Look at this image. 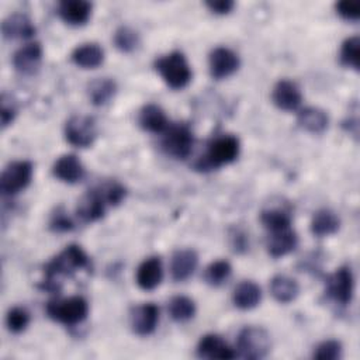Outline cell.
I'll use <instances>...</instances> for the list:
<instances>
[{"mask_svg":"<svg viewBox=\"0 0 360 360\" xmlns=\"http://www.w3.org/2000/svg\"><path fill=\"white\" fill-rule=\"evenodd\" d=\"M359 55H360V39L357 35L349 37L340 46V62L346 68L359 70Z\"/></svg>","mask_w":360,"mask_h":360,"instance_id":"obj_31","label":"cell"},{"mask_svg":"<svg viewBox=\"0 0 360 360\" xmlns=\"http://www.w3.org/2000/svg\"><path fill=\"white\" fill-rule=\"evenodd\" d=\"M260 221L264 225V228H267L270 232L287 229L290 228V224H291L290 215L280 208H270V210L262 211Z\"/></svg>","mask_w":360,"mask_h":360,"instance_id":"obj_30","label":"cell"},{"mask_svg":"<svg viewBox=\"0 0 360 360\" xmlns=\"http://www.w3.org/2000/svg\"><path fill=\"white\" fill-rule=\"evenodd\" d=\"M354 291V278L350 267L342 266L326 278V294L340 305L350 304Z\"/></svg>","mask_w":360,"mask_h":360,"instance_id":"obj_9","label":"cell"},{"mask_svg":"<svg viewBox=\"0 0 360 360\" xmlns=\"http://www.w3.org/2000/svg\"><path fill=\"white\" fill-rule=\"evenodd\" d=\"M273 103L284 111H294L300 107L302 101V94L300 87L287 79H281L276 83L273 93H271Z\"/></svg>","mask_w":360,"mask_h":360,"instance_id":"obj_14","label":"cell"},{"mask_svg":"<svg viewBox=\"0 0 360 360\" xmlns=\"http://www.w3.org/2000/svg\"><path fill=\"white\" fill-rule=\"evenodd\" d=\"M49 226H51L52 231H56V232H66V231H70V229L73 228V222H72V219L68 217L66 211L59 207V208H56V211L52 214Z\"/></svg>","mask_w":360,"mask_h":360,"instance_id":"obj_37","label":"cell"},{"mask_svg":"<svg viewBox=\"0 0 360 360\" xmlns=\"http://www.w3.org/2000/svg\"><path fill=\"white\" fill-rule=\"evenodd\" d=\"M97 136L96 121L90 115H73L66 121L65 138L77 148L90 146Z\"/></svg>","mask_w":360,"mask_h":360,"instance_id":"obj_8","label":"cell"},{"mask_svg":"<svg viewBox=\"0 0 360 360\" xmlns=\"http://www.w3.org/2000/svg\"><path fill=\"white\" fill-rule=\"evenodd\" d=\"M169 315L177 322L190 321L195 315V304L186 295H176L169 301Z\"/></svg>","mask_w":360,"mask_h":360,"instance_id":"obj_29","label":"cell"},{"mask_svg":"<svg viewBox=\"0 0 360 360\" xmlns=\"http://www.w3.org/2000/svg\"><path fill=\"white\" fill-rule=\"evenodd\" d=\"M194 145V136L186 124L169 125L163 132L162 148L174 159H186L190 156Z\"/></svg>","mask_w":360,"mask_h":360,"instance_id":"obj_6","label":"cell"},{"mask_svg":"<svg viewBox=\"0 0 360 360\" xmlns=\"http://www.w3.org/2000/svg\"><path fill=\"white\" fill-rule=\"evenodd\" d=\"M262 300V290L260 287L250 280L240 281L232 294V301L235 307L239 309H252L255 308Z\"/></svg>","mask_w":360,"mask_h":360,"instance_id":"obj_24","label":"cell"},{"mask_svg":"<svg viewBox=\"0 0 360 360\" xmlns=\"http://www.w3.org/2000/svg\"><path fill=\"white\" fill-rule=\"evenodd\" d=\"M32 165L28 160L10 162L0 177V188L6 195H14L22 191L31 181Z\"/></svg>","mask_w":360,"mask_h":360,"instance_id":"obj_7","label":"cell"},{"mask_svg":"<svg viewBox=\"0 0 360 360\" xmlns=\"http://www.w3.org/2000/svg\"><path fill=\"white\" fill-rule=\"evenodd\" d=\"M59 17L70 25H83L91 14V3L86 0H63L58 6Z\"/></svg>","mask_w":360,"mask_h":360,"instance_id":"obj_19","label":"cell"},{"mask_svg":"<svg viewBox=\"0 0 360 360\" xmlns=\"http://www.w3.org/2000/svg\"><path fill=\"white\" fill-rule=\"evenodd\" d=\"M114 44L121 52H132L139 45V35L134 28L122 25L114 34Z\"/></svg>","mask_w":360,"mask_h":360,"instance_id":"obj_33","label":"cell"},{"mask_svg":"<svg viewBox=\"0 0 360 360\" xmlns=\"http://www.w3.org/2000/svg\"><path fill=\"white\" fill-rule=\"evenodd\" d=\"M336 11L338 14L349 21H357L360 17V4L357 1H339L336 3Z\"/></svg>","mask_w":360,"mask_h":360,"instance_id":"obj_38","label":"cell"},{"mask_svg":"<svg viewBox=\"0 0 360 360\" xmlns=\"http://www.w3.org/2000/svg\"><path fill=\"white\" fill-rule=\"evenodd\" d=\"M138 122L142 129L153 134H163L170 125L165 111L156 104H146L141 108Z\"/></svg>","mask_w":360,"mask_h":360,"instance_id":"obj_22","label":"cell"},{"mask_svg":"<svg viewBox=\"0 0 360 360\" xmlns=\"http://www.w3.org/2000/svg\"><path fill=\"white\" fill-rule=\"evenodd\" d=\"M339 226H340L339 217L328 208L318 210L311 219V232L316 236L332 235L339 229Z\"/></svg>","mask_w":360,"mask_h":360,"instance_id":"obj_27","label":"cell"},{"mask_svg":"<svg viewBox=\"0 0 360 360\" xmlns=\"http://www.w3.org/2000/svg\"><path fill=\"white\" fill-rule=\"evenodd\" d=\"M232 267L226 260H215L212 262L204 271V280L214 287L224 284L231 276Z\"/></svg>","mask_w":360,"mask_h":360,"instance_id":"obj_32","label":"cell"},{"mask_svg":"<svg viewBox=\"0 0 360 360\" xmlns=\"http://www.w3.org/2000/svg\"><path fill=\"white\" fill-rule=\"evenodd\" d=\"M72 60L83 69H94L103 63L104 51L96 42H86L72 52Z\"/></svg>","mask_w":360,"mask_h":360,"instance_id":"obj_23","label":"cell"},{"mask_svg":"<svg viewBox=\"0 0 360 360\" xmlns=\"http://www.w3.org/2000/svg\"><path fill=\"white\" fill-rule=\"evenodd\" d=\"M117 84L110 77H97L87 86V96L94 105L107 104L115 94Z\"/></svg>","mask_w":360,"mask_h":360,"instance_id":"obj_26","label":"cell"},{"mask_svg":"<svg viewBox=\"0 0 360 360\" xmlns=\"http://www.w3.org/2000/svg\"><path fill=\"white\" fill-rule=\"evenodd\" d=\"M159 322V308L153 302L135 307L131 312L132 330L139 336H148L155 332Z\"/></svg>","mask_w":360,"mask_h":360,"instance_id":"obj_12","label":"cell"},{"mask_svg":"<svg viewBox=\"0 0 360 360\" xmlns=\"http://www.w3.org/2000/svg\"><path fill=\"white\" fill-rule=\"evenodd\" d=\"M107 201L100 187L89 190L79 201L76 212L83 222H94L104 217Z\"/></svg>","mask_w":360,"mask_h":360,"instance_id":"obj_11","label":"cell"},{"mask_svg":"<svg viewBox=\"0 0 360 360\" xmlns=\"http://www.w3.org/2000/svg\"><path fill=\"white\" fill-rule=\"evenodd\" d=\"M298 124L308 132L321 134L328 128L329 118L323 110L307 107L298 112Z\"/></svg>","mask_w":360,"mask_h":360,"instance_id":"obj_28","label":"cell"},{"mask_svg":"<svg viewBox=\"0 0 360 360\" xmlns=\"http://www.w3.org/2000/svg\"><path fill=\"white\" fill-rule=\"evenodd\" d=\"M6 325L10 332L21 333L30 325V314L25 308L14 307L6 315Z\"/></svg>","mask_w":360,"mask_h":360,"instance_id":"obj_34","label":"cell"},{"mask_svg":"<svg viewBox=\"0 0 360 360\" xmlns=\"http://www.w3.org/2000/svg\"><path fill=\"white\" fill-rule=\"evenodd\" d=\"M163 278L162 260L158 256L145 259L136 269V283L142 290H155Z\"/></svg>","mask_w":360,"mask_h":360,"instance_id":"obj_18","label":"cell"},{"mask_svg":"<svg viewBox=\"0 0 360 360\" xmlns=\"http://www.w3.org/2000/svg\"><path fill=\"white\" fill-rule=\"evenodd\" d=\"M205 6L217 14H226L233 8V1L231 0H214V1H207Z\"/></svg>","mask_w":360,"mask_h":360,"instance_id":"obj_40","label":"cell"},{"mask_svg":"<svg viewBox=\"0 0 360 360\" xmlns=\"http://www.w3.org/2000/svg\"><path fill=\"white\" fill-rule=\"evenodd\" d=\"M270 292L276 301L287 304L297 298L300 287L294 278L284 274H277L270 281Z\"/></svg>","mask_w":360,"mask_h":360,"instance_id":"obj_25","label":"cell"},{"mask_svg":"<svg viewBox=\"0 0 360 360\" xmlns=\"http://www.w3.org/2000/svg\"><path fill=\"white\" fill-rule=\"evenodd\" d=\"M270 336L260 326H246L238 335L236 349L238 354L243 359H263L270 352Z\"/></svg>","mask_w":360,"mask_h":360,"instance_id":"obj_5","label":"cell"},{"mask_svg":"<svg viewBox=\"0 0 360 360\" xmlns=\"http://www.w3.org/2000/svg\"><path fill=\"white\" fill-rule=\"evenodd\" d=\"M155 69L159 72L165 83L174 90L186 87L191 80L190 65L186 56L179 51H173L158 58L155 60Z\"/></svg>","mask_w":360,"mask_h":360,"instance_id":"obj_3","label":"cell"},{"mask_svg":"<svg viewBox=\"0 0 360 360\" xmlns=\"http://www.w3.org/2000/svg\"><path fill=\"white\" fill-rule=\"evenodd\" d=\"M15 117V108L6 100V96L1 97V110H0V120H1V127H7Z\"/></svg>","mask_w":360,"mask_h":360,"instance_id":"obj_39","label":"cell"},{"mask_svg":"<svg viewBox=\"0 0 360 360\" xmlns=\"http://www.w3.org/2000/svg\"><path fill=\"white\" fill-rule=\"evenodd\" d=\"M197 354L202 359H221L229 360L236 356V353L228 346V343L218 335L210 333L200 339L197 346Z\"/></svg>","mask_w":360,"mask_h":360,"instance_id":"obj_16","label":"cell"},{"mask_svg":"<svg viewBox=\"0 0 360 360\" xmlns=\"http://www.w3.org/2000/svg\"><path fill=\"white\" fill-rule=\"evenodd\" d=\"M297 243H298L297 233L291 228H287V229L270 232L266 242V248L271 257H283L290 252H292Z\"/></svg>","mask_w":360,"mask_h":360,"instance_id":"obj_20","label":"cell"},{"mask_svg":"<svg viewBox=\"0 0 360 360\" xmlns=\"http://www.w3.org/2000/svg\"><path fill=\"white\" fill-rule=\"evenodd\" d=\"M52 174L65 183H77L84 176V166L73 153L62 155L52 166Z\"/></svg>","mask_w":360,"mask_h":360,"instance_id":"obj_15","label":"cell"},{"mask_svg":"<svg viewBox=\"0 0 360 360\" xmlns=\"http://www.w3.org/2000/svg\"><path fill=\"white\" fill-rule=\"evenodd\" d=\"M89 266V257L79 245H69L60 253H58L44 269L42 288L48 291H58V278L72 276L80 269Z\"/></svg>","mask_w":360,"mask_h":360,"instance_id":"obj_1","label":"cell"},{"mask_svg":"<svg viewBox=\"0 0 360 360\" xmlns=\"http://www.w3.org/2000/svg\"><path fill=\"white\" fill-rule=\"evenodd\" d=\"M314 357L318 360H338L342 357V345L338 340L329 339L315 347Z\"/></svg>","mask_w":360,"mask_h":360,"instance_id":"obj_35","label":"cell"},{"mask_svg":"<svg viewBox=\"0 0 360 360\" xmlns=\"http://www.w3.org/2000/svg\"><path fill=\"white\" fill-rule=\"evenodd\" d=\"M98 187H100V190H101V193H103L108 205H118L127 194L125 187L121 186L117 181H108V183H104Z\"/></svg>","mask_w":360,"mask_h":360,"instance_id":"obj_36","label":"cell"},{"mask_svg":"<svg viewBox=\"0 0 360 360\" xmlns=\"http://www.w3.org/2000/svg\"><path fill=\"white\" fill-rule=\"evenodd\" d=\"M46 314L51 319L66 326H75L83 322L89 314L87 301L80 297H69L63 300H53L46 304Z\"/></svg>","mask_w":360,"mask_h":360,"instance_id":"obj_4","label":"cell"},{"mask_svg":"<svg viewBox=\"0 0 360 360\" xmlns=\"http://www.w3.org/2000/svg\"><path fill=\"white\" fill-rule=\"evenodd\" d=\"M1 32L7 39L15 38H31L35 34V27L28 18V15L21 13H14L6 17L1 22Z\"/></svg>","mask_w":360,"mask_h":360,"instance_id":"obj_21","label":"cell"},{"mask_svg":"<svg viewBox=\"0 0 360 360\" xmlns=\"http://www.w3.org/2000/svg\"><path fill=\"white\" fill-rule=\"evenodd\" d=\"M42 59V46L39 42H28L18 48L13 55V65L22 75H32L38 70Z\"/></svg>","mask_w":360,"mask_h":360,"instance_id":"obj_13","label":"cell"},{"mask_svg":"<svg viewBox=\"0 0 360 360\" xmlns=\"http://www.w3.org/2000/svg\"><path fill=\"white\" fill-rule=\"evenodd\" d=\"M240 150L239 139L233 135H221L215 138L210 145L204 156L195 162L198 170H212L224 165L233 162Z\"/></svg>","mask_w":360,"mask_h":360,"instance_id":"obj_2","label":"cell"},{"mask_svg":"<svg viewBox=\"0 0 360 360\" xmlns=\"http://www.w3.org/2000/svg\"><path fill=\"white\" fill-rule=\"evenodd\" d=\"M198 264V256L193 249L176 250L170 260V274L174 281L187 280Z\"/></svg>","mask_w":360,"mask_h":360,"instance_id":"obj_17","label":"cell"},{"mask_svg":"<svg viewBox=\"0 0 360 360\" xmlns=\"http://www.w3.org/2000/svg\"><path fill=\"white\" fill-rule=\"evenodd\" d=\"M239 56L229 48L218 46L211 51L208 58L210 73L214 79H225L235 73L239 68Z\"/></svg>","mask_w":360,"mask_h":360,"instance_id":"obj_10","label":"cell"}]
</instances>
